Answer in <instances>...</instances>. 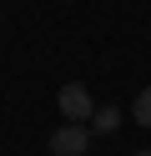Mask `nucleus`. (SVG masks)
Segmentation results:
<instances>
[{
    "instance_id": "obj_4",
    "label": "nucleus",
    "mask_w": 151,
    "mask_h": 156,
    "mask_svg": "<svg viewBox=\"0 0 151 156\" xmlns=\"http://www.w3.org/2000/svg\"><path fill=\"white\" fill-rule=\"evenodd\" d=\"M131 121H136V126H151V86L131 101Z\"/></svg>"
},
{
    "instance_id": "obj_1",
    "label": "nucleus",
    "mask_w": 151,
    "mask_h": 156,
    "mask_svg": "<svg viewBox=\"0 0 151 156\" xmlns=\"http://www.w3.org/2000/svg\"><path fill=\"white\" fill-rule=\"evenodd\" d=\"M91 126L86 121H66V126H56L50 131V156H86L91 151Z\"/></svg>"
},
{
    "instance_id": "obj_5",
    "label": "nucleus",
    "mask_w": 151,
    "mask_h": 156,
    "mask_svg": "<svg viewBox=\"0 0 151 156\" xmlns=\"http://www.w3.org/2000/svg\"><path fill=\"white\" fill-rule=\"evenodd\" d=\"M131 156H151V151H131Z\"/></svg>"
},
{
    "instance_id": "obj_3",
    "label": "nucleus",
    "mask_w": 151,
    "mask_h": 156,
    "mask_svg": "<svg viewBox=\"0 0 151 156\" xmlns=\"http://www.w3.org/2000/svg\"><path fill=\"white\" fill-rule=\"evenodd\" d=\"M91 131H96V136H116V131H121V111H116V106H96Z\"/></svg>"
},
{
    "instance_id": "obj_2",
    "label": "nucleus",
    "mask_w": 151,
    "mask_h": 156,
    "mask_svg": "<svg viewBox=\"0 0 151 156\" xmlns=\"http://www.w3.org/2000/svg\"><path fill=\"white\" fill-rule=\"evenodd\" d=\"M56 106H60V116L66 121H91L96 116V106H91V91L81 81H70V86H60V96H56Z\"/></svg>"
}]
</instances>
